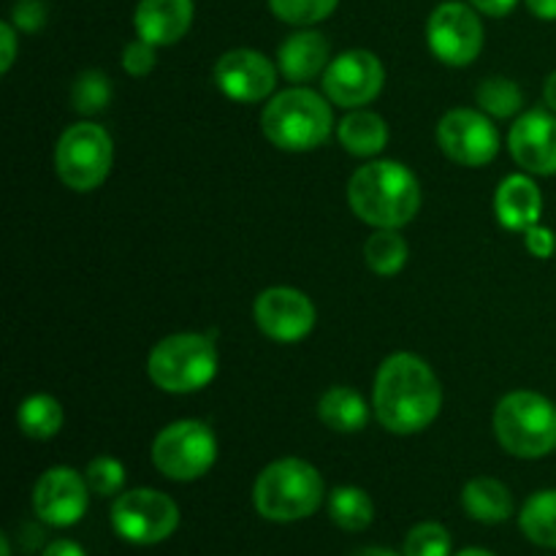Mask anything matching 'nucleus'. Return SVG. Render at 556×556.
Segmentation results:
<instances>
[{
    "instance_id": "obj_11",
    "label": "nucleus",
    "mask_w": 556,
    "mask_h": 556,
    "mask_svg": "<svg viewBox=\"0 0 556 556\" xmlns=\"http://www.w3.org/2000/svg\"><path fill=\"white\" fill-rule=\"evenodd\" d=\"M438 144L459 166H486L500 152L497 125L481 109H451L438 123Z\"/></svg>"
},
{
    "instance_id": "obj_28",
    "label": "nucleus",
    "mask_w": 556,
    "mask_h": 556,
    "mask_svg": "<svg viewBox=\"0 0 556 556\" xmlns=\"http://www.w3.org/2000/svg\"><path fill=\"white\" fill-rule=\"evenodd\" d=\"M112 101V81L103 71H81L71 87V103L79 114H98Z\"/></svg>"
},
{
    "instance_id": "obj_1",
    "label": "nucleus",
    "mask_w": 556,
    "mask_h": 556,
    "mask_svg": "<svg viewBox=\"0 0 556 556\" xmlns=\"http://www.w3.org/2000/svg\"><path fill=\"white\" fill-rule=\"evenodd\" d=\"M443 389L434 369L416 353H391L375 375L372 413L391 434H418L434 424Z\"/></svg>"
},
{
    "instance_id": "obj_22",
    "label": "nucleus",
    "mask_w": 556,
    "mask_h": 556,
    "mask_svg": "<svg viewBox=\"0 0 556 556\" xmlns=\"http://www.w3.org/2000/svg\"><path fill=\"white\" fill-rule=\"evenodd\" d=\"M318 418L337 434H356L367 427L369 405L351 386H331L318 400Z\"/></svg>"
},
{
    "instance_id": "obj_10",
    "label": "nucleus",
    "mask_w": 556,
    "mask_h": 556,
    "mask_svg": "<svg viewBox=\"0 0 556 556\" xmlns=\"http://www.w3.org/2000/svg\"><path fill=\"white\" fill-rule=\"evenodd\" d=\"M429 52L451 68H467L483 49L481 16L472 5L445 0L429 14L427 22Z\"/></svg>"
},
{
    "instance_id": "obj_13",
    "label": "nucleus",
    "mask_w": 556,
    "mask_h": 556,
    "mask_svg": "<svg viewBox=\"0 0 556 556\" xmlns=\"http://www.w3.org/2000/svg\"><path fill=\"white\" fill-rule=\"evenodd\" d=\"M253 320L261 334L269 337L271 342L293 345V342H302L304 337H309L318 313H315V304L307 293L291 286H275L255 296Z\"/></svg>"
},
{
    "instance_id": "obj_36",
    "label": "nucleus",
    "mask_w": 556,
    "mask_h": 556,
    "mask_svg": "<svg viewBox=\"0 0 556 556\" xmlns=\"http://www.w3.org/2000/svg\"><path fill=\"white\" fill-rule=\"evenodd\" d=\"M516 3L519 0H470L472 9L486 16H508L516 9Z\"/></svg>"
},
{
    "instance_id": "obj_3",
    "label": "nucleus",
    "mask_w": 556,
    "mask_h": 556,
    "mask_svg": "<svg viewBox=\"0 0 556 556\" xmlns=\"http://www.w3.org/2000/svg\"><path fill=\"white\" fill-rule=\"evenodd\" d=\"M261 130L282 152H313L334 130V114L326 98L309 87L275 92L261 112Z\"/></svg>"
},
{
    "instance_id": "obj_33",
    "label": "nucleus",
    "mask_w": 556,
    "mask_h": 556,
    "mask_svg": "<svg viewBox=\"0 0 556 556\" xmlns=\"http://www.w3.org/2000/svg\"><path fill=\"white\" fill-rule=\"evenodd\" d=\"M11 25L22 33H38L47 25V3L43 0H16L11 9Z\"/></svg>"
},
{
    "instance_id": "obj_9",
    "label": "nucleus",
    "mask_w": 556,
    "mask_h": 556,
    "mask_svg": "<svg viewBox=\"0 0 556 556\" xmlns=\"http://www.w3.org/2000/svg\"><path fill=\"white\" fill-rule=\"evenodd\" d=\"M112 527L134 546H155L168 541L179 527V508L157 489H130L112 505Z\"/></svg>"
},
{
    "instance_id": "obj_14",
    "label": "nucleus",
    "mask_w": 556,
    "mask_h": 556,
    "mask_svg": "<svg viewBox=\"0 0 556 556\" xmlns=\"http://www.w3.org/2000/svg\"><path fill=\"white\" fill-rule=\"evenodd\" d=\"M277 74L280 68L255 49H231L212 71L217 90L237 103H261L275 96Z\"/></svg>"
},
{
    "instance_id": "obj_4",
    "label": "nucleus",
    "mask_w": 556,
    "mask_h": 556,
    "mask_svg": "<svg viewBox=\"0 0 556 556\" xmlns=\"http://www.w3.org/2000/svg\"><path fill=\"white\" fill-rule=\"evenodd\" d=\"M324 497L326 486L320 472L299 456L271 462L253 483L255 510L277 525L309 519L324 505Z\"/></svg>"
},
{
    "instance_id": "obj_32",
    "label": "nucleus",
    "mask_w": 556,
    "mask_h": 556,
    "mask_svg": "<svg viewBox=\"0 0 556 556\" xmlns=\"http://www.w3.org/2000/svg\"><path fill=\"white\" fill-rule=\"evenodd\" d=\"M155 49L144 38L136 36V41H128L123 47V71L130 76H147L155 68Z\"/></svg>"
},
{
    "instance_id": "obj_27",
    "label": "nucleus",
    "mask_w": 556,
    "mask_h": 556,
    "mask_svg": "<svg viewBox=\"0 0 556 556\" xmlns=\"http://www.w3.org/2000/svg\"><path fill=\"white\" fill-rule=\"evenodd\" d=\"M476 103L489 117L508 119L521 112V106H525V92L508 76H489V79H483L478 85Z\"/></svg>"
},
{
    "instance_id": "obj_30",
    "label": "nucleus",
    "mask_w": 556,
    "mask_h": 556,
    "mask_svg": "<svg viewBox=\"0 0 556 556\" xmlns=\"http://www.w3.org/2000/svg\"><path fill=\"white\" fill-rule=\"evenodd\" d=\"M451 532L438 521H421L405 538L402 556H451Z\"/></svg>"
},
{
    "instance_id": "obj_23",
    "label": "nucleus",
    "mask_w": 556,
    "mask_h": 556,
    "mask_svg": "<svg viewBox=\"0 0 556 556\" xmlns=\"http://www.w3.org/2000/svg\"><path fill=\"white\" fill-rule=\"evenodd\" d=\"M407 258H410V248L400 228H375L364 242V261L378 277L400 275Z\"/></svg>"
},
{
    "instance_id": "obj_35",
    "label": "nucleus",
    "mask_w": 556,
    "mask_h": 556,
    "mask_svg": "<svg viewBox=\"0 0 556 556\" xmlns=\"http://www.w3.org/2000/svg\"><path fill=\"white\" fill-rule=\"evenodd\" d=\"M0 47H3V54H0V74H9L16 60V27L11 22H0Z\"/></svg>"
},
{
    "instance_id": "obj_17",
    "label": "nucleus",
    "mask_w": 556,
    "mask_h": 556,
    "mask_svg": "<svg viewBox=\"0 0 556 556\" xmlns=\"http://www.w3.org/2000/svg\"><path fill=\"white\" fill-rule=\"evenodd\" d=\"M193 25V0H139L134 14L136 36L152 47L182 41Z\"/></svg>"
},
{
    "instance_id": "obj_38",
    "label": "nucleus",
    "mask_w": 556,
    "mask_h": 556,
    "mask_svg": "<svg viewBox=\"0 0 556 556\" xmlns=\"http://www.w3.org/2000/svg\"><path fill=\"white\" fill-rule=\"evenodd\" d=\"M527 9L543 22H556V0H525Z\"/></svg>"
},
{
    "instance_id": "obj_37",
    "label": "nucleus",
    "mask_w": 556,
    "mask_h": 556,
    "mask_svg": "<svg viewBox=\"0 0 556 556\" xmlns=\"http://www.w3.org/2000/svg\"><path fill=\"white\" fill-rule=\"evenodd\" d=\"M41 556H87L85 548L74 541H54L43 548Z\"/></svg>"
},
{
    "instance_id": "obj_24",
    "label": "nucleus",
    "mask_w": 556,
    "mask_h": 556,
    "mask_svg": "<svg viewBox=\"0 0 556 556\" xmlns=\"http://www.w3.org/2000/svg\"><path fill=\"white\" fill-rule=\"evenodd\" d=\"M16 424L30 440H52L65 424V410L52 394H30L16 410Z\"/></svg>"
},
{
    "instance_id": "obj_41",
    "label": "nucleus",
    "mask_w": 556,
    "mask_h": 556,
    "mask_svg": "<svg viewBox=\"0 0 556 556\" xmlns=\"http://www.w3.org/2000/svg\"><path fill=\"white\" fill-rule=\"evenodd\" d=\"M456 556H494V554L483 552V548H465V552H459Z\"/></svg>"
},
{
    "instance_id": "obj_25",
    "label": "nucleus",
    "mask_w": 556,
    "mask_h": 556,
    "mask_svg": "<svg viewBox=\"0 0 556 556\" xmlns=\"http://www.w3.org/2000/svg\"><path fill=\"white\" fill-rule=\"evenodd\" d=\"M519 527L535 546L556 548V489H543L527 500Z\"/></svg>"
},
{
    "instance_id": "obj_2",
    "label": "nucleus",
    "mask_w": 556,
    "mask_h": 556,
    "mask_svg": "<svg viewBox=\"0 0 556 556\" xmlns=\"http://www.w3.org/2000/svg\"><path fill=\"white\" fill-rule=\"evenodd\" d=\"M353 215L372 228H405L421 210V182L400 161H369L348 182Z\"/></svg>"
},
{
    "instance_id": "obj_39",
    "label": "nucleus",
    "mask_w": 556,
    "mask_h": 556,
    "mask_svg": "<svg viewBox=\"0 0 556 556\" xmlns=\"http://www.w3.org/2000/svg\"><path fill=\"white\" fill-rule=\"evenodd\" d=\"M543 101H546V106L556 114V71L548 76L546 85H543Z\"/></svg>"
},
{
    "instance_id": "obj_26",
    "label": "nucleus",
    "mask_w": 556,
    "mask_h": 556,
    "mask_svg": "<svg viewBox=\"0 0 556 556\" xmlns=\"http://www.w3.org/2000/svg\"><path fill=\"white\" fill-rule=\"evenodd\" d=\"M329 516L345 532L367 530L375 519L372 497L358 486H337L329 494Z\"/></svg>"
},
{
    "instance_id": "obj_19",
    "label": "nucleus",
    "mask_w": 556,
    "mask_h": 556,
    "mask_svg": "<svg viewBox=\"0 0 556 556\" xmlns=\"http://www.w3.org/2000/svg\"><path fill=\"white\" fill-rule=\"evenodd\" d=\"M331 63V47L324 33L302 30L291 33L277 49V68L293 85L313 81L315 76H324V71Z\"/></svg>"
},
{
    "instance_id": "obj_31",
    "label": "nucleus",
    "mask_w": 556,
    "mask_h": 556,
    "mask_svg": "<svg viewBox=\"0 0 556 556\" xmlns=\"http://www.w3.org/2000/svg\"><path fill=\"white\" fill-rule=\"evenodd\" d=\"M87 486L98 497H117L125 486V467L114 456H96L85 470Z\"/></svg>"
},
{
    "instance_id": "obj_6",
    "label": "nucleus",
    "mask_w": 556,
    "mask_h": 556,
    "mask_svg": "<svg viewBox=\"0 0 556 556\" xmlns=\"http://www.w3.org/2000/svg\"><path fill=\"white\" fill-rule=\"evenodd\" d=\"M220 356L215 337L179 331L163 337L147 356V375L166 394H195L215 380Z\"/></svg>"
},
{
    "instance_id": "obj_20",
    "label": "nucleus",
    "mask_w": 556,
    "mask_h": 556,
    "mask_svg": "<svg viewBox=\"0 0 556 556\" xmlns=\"http://www.w3.org/2000/svg\"><path fill=\"white\" fill-rule=\"evenodd\" d=\"M337 139L345 147L348 155L375 157L389 144V125L378 112L369 109H351L337 123Z\"/></svg>"
},
{
    "instance_id": "obj_7",
    "label": "nucleus",
    "mask_w": 556,
    "mask_h": 556,
    "mask_svg": "<svg viewBox=\"0 0 556 556\" xmlns=\"http://www.w3.org/2000/svg\"><path fill=\"white\" fill-rule=\"evenodd\" d=\"M114 141L103 125L74 123L60 134L54 147V172L65 188L90 193L112 174Z\"/></svg>"
},
{
    "instance_id": "obj_40",
    "label": "nucleus",
    "mask_w": 556,
    "mask_h": 556,
    "mask_svg": "<svg viewBox=\"0 0 556 556\" xmlns=\"http://www.w3.org/2000/svg\"><path fill=\"white\" fill-rule=\"evenodd\" d=\"M353 556H396L394 552H389V548H380V546H367V548H358Z\"/></svg>"
},
{
    "instance_id": "obj_12",
    "label": "nucleus",
    "mask_w": 556,
    "mask_h": 556,
    "mask_svg": "<svg viewBox=\"0 0 556 556\" xmlns=\"http://www.w3.org/2000/svg\"><path fill=\"white\" fill-rule=\"evenodd\" d=\"M386 68L378 54L367 49H348L331 58L324 71V92L334 106L364 109L383 92Z\"/></svg>"
},
{
    "instance_id": "obj_8",
    "label": "nucleus",
    "mask_w": 556,
    "mask_h": 556,
    "mask_svg": "<svg viewBox=\"0 0 556 556\" xmlns=\"http://www.w3.org/2000/svg\"><path fill=\"white\" fill-rule=\"evenodd\" d=\"M150 456L155 470L168 481H199L215 467L217 438L210 424L199 418H182L155 434Z\"/></svg>"
},
{
    "instance_id": "obj_21",
    "label": "nucleus",
    "mask_w": 556,
    "mask_h": 556,
    "mask_svg": "<svg viewBox=\"0 0 556 556\" xmlns=\"http://www.w3.org/2000/svg\"><path fill=\"white\" fill-rule=\"evenodd\" d=\"M462 505L467 516L481 525H503L514 516V494L503 481L489 476H478L462 489Z\"/></svg>"
},
{
    "instance_id": "obj_16",
    "label": "nucleus",
    "mask_w": 556,
    "mask_h": 556,
    "mask_svg": "<svg viewBox=\"0 0 556 556\" xmlns=\"http://www.w3.org/2000/svg\"><path fill=\"white\" fill-rule=\"evenodd\" d=\"M508 150L514 161L535 177L556 174V114L546 109H530L510 125Z\"/></svg>"
},
{
    "instance_id": "obj_29",
    "label": "nucleus",
    "mask_w": 556,
    "mask_h": 556,
    "mask_svg": "<svg viewBox=\"0 0 556 556\" xmlns=\"http://www.w3.org/2000/svg\"><path fill=\"white\" fill-rule=\"evenodd\" d=\"M340 0H269L271 14L286 25L307 27L318 25L326 16L334 14Z\"/></svg>"
},
{
    "instance_id": "obj_42",
    "label": "nucleus",
    "mask_w": 556,
    "mask_h": 556,
    "mask_svg": "<svg viewBox=\"0 0 556 556\" xmlns=\"http://www.w3.org/2000/svg\"><path fill=\"white\" fill-rule=\"evenodd\" d=\"M0 556H11V543L5 535H0Z\"/></svg>"
},
{
    "instance_id": "obj_15",
    "label": "nucleus",
    "mask_w": 556,
    "mask_h": 556,
    "mask_svg": "<svg viewBox=\"0 0 556 556\" xmlns=\"http://www.w3.org/2000/svg\"><path fill=\"white\" fill-rule=\"evenodd\" d=\"M87 478L74 467H52L33 486V510L49 527H74L87 514Z\"/></svg>"
},
{
    "instance_id": "obj_5",
    "label": "nucleus",
    "mask_w": 556,
    "mask_h": 556,
    "mask_svg": "<svg viewBox=\"0 0 556 556\" xmlns=\"http://www.w3.org/2000/svg\"><path fill=\"white\" fill-rule=\"evenodd\" d=\"M492 429L516 459H543L556 451V405L538 391H510L494 407Z\"/></svg>"
},
{
    "instance_id": "obj_34",
    "label": "nucleus",
    "mask_w": 556,
    "mask_h": 556,
    "mask_svg": "<svg viewBox=\"0 0 556 556\" xmlns=\"http://www.w3.org/2000/svg\"><path fill=\"white\" fill-rule=\"evenodd\" d=\"M525 244L527 250H530V255H535V258H552L554 250H556V237L552 228L546 226H532L525 231Z\"/></svg>"
},
{
    "instance_id": "obj_18",
    "label": "nucleus",
    "mask_w": 556,
    "mask_h": 556,
    "mask_svg": "<svg viewBox=\"0 0 556 556\" xmlns=\"http://www.w3.org/2000/svg\"><path fill=\"white\" fill-rule=\"evenodd\" d=\"M494 215L508 231L525 233L538 226L543 215V193L530 174H510L497 185L494 193Z\"/></svg>"
}]
</instances>
